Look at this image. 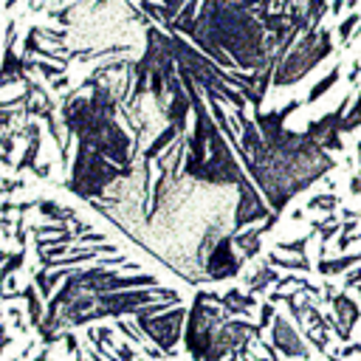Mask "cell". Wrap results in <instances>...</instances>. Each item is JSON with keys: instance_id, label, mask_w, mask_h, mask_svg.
Segmentation results:
<instances>
[{"instance_id": "2", "label": "cell", "mask_w": 361, "mask_h": 361, "mask_svg": "<svg viewBox=\"0 0 361 361\" xmlns=\"http://www.w3.org/2000/svg\"><path fill=\"white\" fill-rule=\"evenodd\" d=\"M183 322H186L183 305H175L172 310H166V313H161V316H138V319H135L138 330H141L161 353H172V347H175L178 338H180Z\"/></svg>"}, {"instance_id": "4", "label": "cell", "mask_w": 361, "mask_h": 361, "mask_svg": "<svg viewBox=\"0 0 361 361\" xmlns=\"http://www.w3.org/2000/svg\"><path fill=\"white\" fill-rule=\"evenodd\" d=\"M39 212L48 214L51 220H73V212L71 209H59L54 200H39Z\"/></svg>"}, {"instance_id": "5", "label": "cell", "mask_w": 361, "mask_h": 361, "mask_svg": "<svg viewBox=\"0 0 361 361\" xmlns=\"http://www.w3.org/2000/svg\"><path fill=\"white\" fill-rule=\"evenodd\" d=\"M336 310H338L341 327H344V330H347V327H353V322H355V305H350V302L341 296V299H336Z\"/></svg>"}, {"instance_id": "3", "label": "cell", "mask_w": 361, "mask_h": 361, "mask_svg": "<svg viewBox=\"0 0 361 361\" xmlns=\"http://www.w3.org/2000/svg\"><path fill=\"white\" fill-rule=\"evenodd\" d=\"M274 344H276L285 355H290V358H307V347H305V341L299 338V333H296L282 316L274 319Z\"/></svg>"}, {"instance_id": "1", "label": "cell", "mask_w": 361, "mask_h": 361, "mask_svg": "<svg viewBox=\"0 0 361 361\" xmlns=\"http://www.w3.org/2000/svg\"><path fill=\"white\" fill-rule=\"evenodd\" d=\"M330 51V37L324 34V31H313V34H307L299 45H293V51L285 56V62L279 65V71H276V85H290V82H296L302 73H307L324 54Z\"/></svg>"}]
</instances>
